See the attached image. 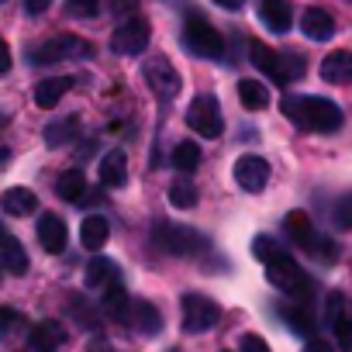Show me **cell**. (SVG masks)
Returning <instances> with one entry per match:
<instances>
[{"instance_id": "ffe728a7", "label": "cell", "mask_w": 352, "mask_h": 352, "mask_svg": "<svg viewBox=\"0 0 352 352\" xmlns=\"http://www.w3.org/2000/svg\"><path fill=\"white\" fill-rule=\"evenodd\" d=\"M69 90H73V76H52V80H42V83L35 87V104L45 107V111H52Z\"/></svg>"}, {"instance_id": "60d3db41", "label": "cell", "mask_w": 352, "mask_h": 352, "mask_svg": "<svg viewBox=\"0 0 352 352\" xmlns=\"http://www.w3.org/2000/svg\"><path fill=\"white\" fill-rule=\"evenodd\" d=\"M11 69V52H8V42L0 38V73H8Z\"/></svg>"}, {"instance_id": "e0dca14e", "label": "cell", "mask_w": 352, "mask_h": 352, "mask_svg": "<svg viewBox=\"0 0 352 352\" xmlns=\"http://www.w3.org/2000/svg\"><path fill=\"white\" fill-rule=\"evenodd\" d=\"M124 324H131V328L142 331V335H155V331L162 328V314H159L155 304H148V300H131Z\"/></svg>"}, {"instance_id": "f546056e", "label": "cell", "mask_w": 352, "mask_h": 352, "mask_svg": "<svg viewBox=\"0 0 352 352\" xmlns=\"http://www.w3.org/2000/svg\"><path fill=\"white\" fill-rule=\"evenodd\" d=\"M169 204L180 208V211H190L197 204V187L190 180H173L169 184Z\"/></svg>"}, {"instance_id": "ee69618b", "label": "cell", "mask_w": 352, "mask_h": 352, "mask_svg": "<svg viewBox=\"0 0 352 352\" xmlns=\"http://www.w3.org/2000/svg\"><path fill=\"white\" fill-rule=\"evenodd\" d=\"M0 239H4V232H0Z\"/></svg>"}, {"instance_id": "2e32d148", "label": "cell", "mask_w": 352, "mask_h": 352, "mask_svg": "<svg viewBox=\"0 0 352 352\" xmlns=\"http://www.w3.org/2000/svg\"><path fill=\"white\" fill-rule=\"evenodd\" d=\"M66 239H69V232H66L63 218H56V214H42L38 218V242H42L45 252H63Z\"/></svg>"}, {"instance_id": "83f0119b", "label": "cell", "mask_w": 352, "mask_h": 352, "mask_svg": "<svg viewBox=\"0 0 352 352\" xmlns=\"http://www.w3.org/2000/svg\"><path fill=\"white\" fill-rule=\"evenodd\" d=\"M114 280H118V266H114L111 259L97 256V259L87 263V287H107V283H114Z\"/></svg>"}, {"instance_id": "603a6c76", "label": "cell", "mask_w": 352, "mask_h": 352, "mask_svg": "<svg viewBox=\"0 0 352 352\" xmlns=\"http://www.w3.org/2000/svg\"><path fill=\"white\" fill-rule=\"evenodd\" d=\"M100 307H104L107 318H114V321H128V307H131V300H128V294H124V287H121L118 280L104 287V300H100Z\"/></svg>"}, {"instance_id": "cb8c5ba5", "label": "cell", "mask_w": 352, "mask_h": 352, "mask_svg": "<svg viewBox=\"0 0 352 352\" xmlns=\"http://www.w3.org/2000/svg\"><path fill=\"white\" fill-rule=\"evenodd\" d=\"M56 190H59V197L69 201V204L87 201V176H83V169H66V173L59 176Z\"/></svg>"}, {"instance_id": "1f68e13d", "label": "cell", "mask_w": 352, "mask_h": 352, "mask_svg": "<svg viewBox=\"0 0 352 352\" xmlns=\"http://www.w3.org/2000/svg\"><path fill=\"white\" fill-rule=\"evenodd\" d=\"M331 331H335V342H338V349L342 352H352V318L342 311L335 321H331Z\"/></svg>"}, {"instance_id": "e575fe53", "label": "cell", "mask_w": 352, "mask_h": 352, "mask_svg": "<svg viewBox=\"0 0 352 352\" xmlns=\"http://www.w3.org/2000/svg\"><path fill=\"white\" fill-rule=\"evenodd\" d=\"M21 324V314L14 307H0V335H11Z\"/></svg>"}, {"instance_id": "d6986e66", "label": "cell", "mask_w": 352, "mask_h": 352, "mask_svg": "<svg viewBox=\"0 0 352 352\" xmlns=\"http://www.w3.org/2000/svg\"><path fill=\"white\" fill-rule=\"evenodd\" d=\"M0 208H4V214H11V218H25L38 208V197L28 187H11V190H4V197H0Z\"/></svg>"}, {"instance_id": "f35d334b", "label": "cell", "mask_w": 352, "mask_h": 352, "mask_svg": "<svg viewBox=\"0 0 352 352\" xmlns=\"http://www.w3.org/2000/svg\"><path fill=\"white\" fill-rule=\"evenodd\" d=\"M304 352H335V349H331V345H328L324 338L311 335V338H307V345H304Z\"/></svg>"}, {"instance_id": "74e56055", "label": "cell", "mask_w": 352, "mask_h": 352, "mask_svg": "<svg viewBox=\"0 0 352 352\" xmlns=\"http://www.w3.org/2000/svg\"><path fill=\"white\" fill-rule=\"evenodd\" d=\"M342 311H345V297H342V294H328V304H324V321L331 324Z\"/></svg>"}, {"instance_id": "3957f363", "label": "cell", "mask_w": 352, "mask_h": 352, "mask_svg": "<svg viewBox=\"0 0 352 352\" xmlns=\"http://www.w3.org/2000/svg\"><path fill=\"white\" fill-rule=\"evenodd\" d=\"M152 242L169 256H197L208 249V239L201 232H194L187 225H169V221H159L152 228Z\"/></svg>"}, {"instance_id": "f1b7e54d", "label": "cell", "mask_w": 352, "mask_h": 352, "mask_svg": "<svg viewBox=\"0 0 352 352\" xmlns=\"http://www.w3.org/2000/svg\"><path fill=\"white\" fill-rule=\"evenodd\" d=\"M173 166L180 169V173H194V169L201 166V145L190 142V138L180 142V145L173 148Z\"/></svg>"}, {"instance_id": "4dcf8cb0", "label": "cell", "mask_w": 352, "mask_h": 352, "mask_svg": "<svg viewBox=\"0 0 352 352\" xmlns=\"http://www.w3.org/2000/svg\"><path fill=\"white\" fill-rule=\"evenodd\" d=\"M280 314H283V321H287L297 335H307V338L314 335V318H311L304 307H294V304H290V307H280Z\"/></svg>"}, {"instance_id": "836d02e7", "label": "cell", "mask_w": 352, "mask_h": 352, "mask_svg": "<svg viewBox=\"0 0 352 352\" xmlns=\"http://www.w3.org/2000/svg\"><path fill=\"white\" fill-rule=\"evenodd\" d=\"M66 11L73 18H97L100 14V0H66Z\"/></svg>"}, {"instance_id": "ac0fdd59", "label": "cell", "mask_w": 352, "mask_h": 352, "mask_svg": "<svg viewBox=\"0 0 352 352\" xmlns=\"http://www.w3.org/2000/svg\"><path fill=\"white\" fill-rule=\"evenodd\" d=\"M100 184L104 187H124L128 184V159L121 148H111L100 159Z\"/></svg>"}, {"instance_id": "30bf717a", "label": "cell", "mask_w": 352, "mask_h": 352, "mask_svg": "<svg viewBox=\"0 0 352 352\" xmlns=\"http://www.w3.org/2000/svg\"><path fill=\"white\" fill-rule=\"evenodd\" d=\"M148 21L145 18H128L114 35H111V49L118 52V56H138V52H145V45H148Z\"/></svg>"}, {"instance_id": "5bb4252c", "label": "cell", "mask_w": 352, "mask_h": 352, "mask_svg": "<svg viewBox=\"0 0 352 352\" xmlns=\"http://www.w3.org/2000/svg\"><path fill=\"white\" fill-rule=\"evenodd\" d=\"M300 32H304L311 42H328V38L335 35V21H331L328 11H321V8H307V11L300 14Z\"/></svg>"}, {"instance_id": "d590c367", "label": "cell", "mask_w": 352, "mask_h": 352, "mask_svg": "<svg viewBox=\"0 0 352 352\" xmlns=\"http://www.w3.org/2000/svg\"><path fill=\"white\" fill-rule=\"evenodd\" d=\"M239 352H270V345H266L263 335H242L239 338Z\"/></svg>"}, {"instance_id": "52a82bcc", "label": "cell", "mask_w": 352, "mask_h": 352, "mask_svg": "<svg viewBox=\"0 0 352 352\" xmlns=\"http://www.w3.org/2000/svg\"><path fill=\"white\" fill-rule=\"evenodd\" d=\"M90 56H94V45H90L87 38L59 35V38H52V42L38 45L32 59H35L38 66H45V63H59V59H90Z\"/></svg>"}, {"instance_id": "d4e9b609", "label": "cell", "mask_w": 352, "mask_h": 352, "mask_svg": "<svg viewBox=\"0 0 352 352\" xmlns=\"http://www.w3.org/2000/svg\"><path fill=\"white\" fill-rule=\"evenodd\" d=\"M0 266H4L8 273H14V276L28 273V252L18 239H4V245H0Z\"/></svg>"}, {"instance_id": "9c48e42d", "label": "cell", "mask_w": 352, "mask_h": 352, "mask_svg": "<svg viewBox=\"0 0 352 352\" xmlns=\"http://www.w3.org/2000/svg\"><path fill=\"white\" fill-rule=\"evenodd\" d=\"M142 73H145V80H148L152 94H155V97H162V100L176 97V94H180V87H184L180 73H176V69H173V63H169V59H162V56L148 59Z\"/></svg>"}, {"instance_id": "6da1fadb", "label": "cell", "mask_w": 352, "mask_h": 352, "mask_svg": "<svg viewBox=\"0 0 352 352\" xmlns=\"http://www.w3.org/2000/svg\"><path fill=\"white\" fill-rule=\"evenodd\" d=\"M283 114L307 131H338L342 107L328 97H283Z\"/></svg>"}, {"instance_id": "7c38bea8", "label": "cell", "mask_w": 352, "mask_h": 352, "mask_svg": "<svg viewBox=\"0 0 352 352\" xmlns=\"http://www.w3.org/2000/svg\"><path fill=\"white\" fill-rule=\"evenodd\" d=\"M66 345V328L59 321H38L28 331V349L32 352H59Z\"/></svg>"}, {"instance_id": "8992f818", "label": "cell", "mask_w": 352, "mask_h": 352, "mask_svg": "<svg viewBox=\"0 0 352 352\" xmlns=\"http://www.w3.org/2000/svg\"><path fill=\"white\" fill-rule=\"evenodd\" d=\"M184 45H187L194 56H201V59H221V52H225L221 32H218L214 25L201 21V18L187 21V28H184Z\"/></svg>"}, {"instance_id": "9a60e30c", "label": "cell", "mask_w": 352, "mask_h": 352, "mask_svg": "<svg viewBox=\"0 0 352 352\" xmlns=\"http://www.w3.org/2000/svg\"><path fill=\"white\" fill-rule=\"evenodd\" d=\"M283 232H287V239L294 242V245H300V249H314V242H318V235H314V225H311V218L304 214V211H290L287 218H283Z\"/></svg>"}, {"instance_id": "b9f144b4", "label": "cell", "mask_w": 352, "mask_h": 352, "mask_svg": "<svg viewBox=\"0 0 352 352\" xmlns=\"http://www.w3.org/2000/svg\"><path fill=\"white\" fill-rule=\"evenodd\" d=\"M214 4H218V8H225V11H239V8L245 4V0H214Z\"/></svg>"}, {"instance_id": "8d00e7d4", "label": "cell", "mask_w": 352, "mask_h": 352, "mask_svg": "<svg viewBox=\"0 0 352 352\" xmlns=\"http://www.w3.org/2000/svg\"><path fill=\"white\" fill-rule=\"evenodd\" d=\"M252 252H256V259H270L273 252H276V242L273 239H266V235H256V242H252Z\"/></svg>"}, {"instance_id": "ba28073f", "label": "cell", "mask_w": 352, "mask_h": 352, "mask_svg": "<svg viewBox=\"0 0 352 352\" xmlns=\"http://www.w3.org/2000/svg\"><path fill=\"white\" fill-rule=\"evenodd\" d=\"M218 318H221V311H218V304L211 297H204V294H184V331L201 335V331L214 328Z\"/></svg>"}, {"instance_id": "277c9868", "label": "cell", "mask_w": 352, "mask_h": 352, "mask_svg": "<svg viewBox=\"0 0 352 352\" xmlns=\"http://www.w3.org/2000/svg\"><path fill=\"white\" fill-rule=\"evenodd\" d=\"M266 280L276 287V290H283V294H294V297H307L311 294V280L300 273V266L287 256V252H273L270 259H266Z\"/></svg>"}, {"instance_id": "ab89813d", "label": "cell", "mask_w": 352, "mask_h": 352, "mask_svg": "<svg viewBox=\"0 0 352 352\" xmlns=\"http://www.w3.org/2000/svg\"><path fill=\"white\" fill-rule=\"evenodd\" d=\"M49 4L52 0H25V11L28 14H42V11H49Z\"/></svg>"}, {"instance_id": "4fadbf2b", "label": "cell", "mask_w": 352, "mask_h": 352, "mask_svg": "<svg viewBox=\"0 0 352 352\" xmlns=\"http://www.w3.org/2000/svg\"><path fill=\"white\" fill-rule=\"evenodd\" d=\"M259 18H263V25L273 35H287L290 25H294V8H290V0H263Z\"/></svg>"}, {"instance_id": "8fae6325", "label": "cell", "mask_w": 352, "mask_h": 352, "mask_svg": "<svg viewBox=\"0 0 352 352\" xmlns=\"http://www.w3.org/2000/svg\"><path fill=\"white\" fill-rule=\"evenodd\" d=\"M235 184L249 194H259L270 184V162L263 155H239L235 159Z\"/></svg>"}, {"instance_id": "7402d4cb", "label": "cell", "mask_w": 352, "mask_h": 352, "mask_svg": "<svg viewBox=\"0 0 352 352\" xmlns=\"http://www.w3.org/2000/svg\"><path fill=\"white\" fill-rule=\"evenodd\" d=\"M321 80H328V83H352V52H331V56H324Z\"/></svg>"}, {"instance_id": "484cf974", "label": "cell", "mask_w": 352, "mask_h": 352, "mask_svg": "<svg viewBox=\"0 0 352 352\" xmlns=\"http://www.w3.org/2000/svg\"><path fill=\"white\" fill-rule=\"evenodd\" d=\"M239 100L245 111H263L270 104V90L259 80H239Z\"/></svg>"}, {"instance_id": "7a4b0ae2", "label": "cell", "mask_w": 352, "mask_h": 352, "mask_svg": "<svg viewBox=\"0 0 352 352\" xmlns=\"http://www.w3.org/2000/svg\"><path fill=\"white\" fill-rule=\"evenodd\" d=\"M249 59H252V66H256L259 73H266L276 87H287L290 80H297V76L304 73V59H300V56H294V52H273V49L263 45V42H252V45H249Z\"/></svg>"}, {"instance_id": "4316f807", "label": "cell", "mask_w": 352, "mask_h": 352, "mask_svg": "<svg viewBox=\"0 0 352 352\" xmlns=\"http://www.w3.org/2000/svg\"><path fill=\"white\" fill-rule=\"evenodd\" d=\"M73 135H80V118H76V114H69V118H59V121H52V124L45 128V142H49L52 148L66 145Z\"/></svg>"}, {"instance_id": "5b68a950", "label": "cell", "mask_w": 352, "mask_h": 352, "mask_svg": "<svg viewBox=\"0 0 352 352\" xmlns=\"http://www.w3.org/2000/svg\"><path fill=\"white\" fill-rule=\"evenodd\" d=\"M187 124H190L197 135H204V138H218V135L225 131V118H221L218 97H211V94L194 97V100H190V111H187Z\"/></svg>"}, {"instance_id": "44dd1931", "label": "cell", "mask_w": 352, "mask_h": 352, "mask_svg": "<svg viewBox=\"0 0 352 352\" xmlns=\"http://www.w3.org/2000/svg\"><path fill=\"white\" fill-rule=\"evenodd\" d=\"M107 235H111V225H107L104 214H90V218H83V225H80V242H83V249L97 252L100 245H107Z\"/></svg>"}, {"instance_id": "7bdbcfd3", "label": "cell", "mask_w": 352, "mask_h": 352, "mask_svg": "<svg viewBox=\"0 0 352 352\" xmlns=\"http://www.w3.org/2000/svg\"><path fill=\"white\" fill-rule=\"evenodd\" d=\"M169 352H180V349H169Z\"/></svg>"}, {"instance_id": "d6a6232c", "label": "cell", "mask_w": 352, "mask_h": 352, "mask_svg": "<svg viewBox=\"0 0 352 352\" xmlns=\"http://www.w3.org/2000/svg\"><path fill=\"white\" fill-rule=\"evenodd\" d=\"M331 221H335V228H352V194H342L338 201H335V208H331Z\"/></svg>"}]
</instances>
